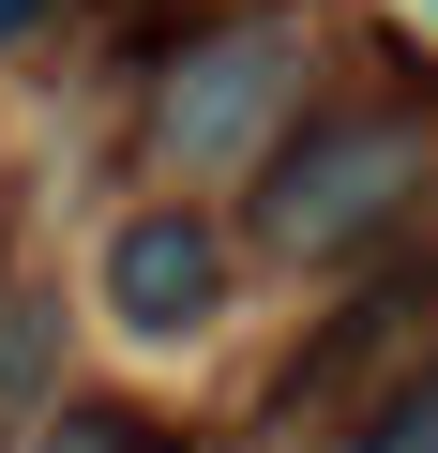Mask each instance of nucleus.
I'll use <instances>...</instances> for the list:
<instances>
[{
    "label": "nucleus",
    "instance_id": "f257e3e1",
    "mask_svg": "<svg viewBox=\"0 0 438 453\" xmlns=\"http://www.w3.org/2000/svg\"><path fill=\"white\" fill-rule=\"evenodd\" d=\"M303 106V16H211L166 76H151V151L166 166H242L273 151Z\"/></svg>",
    "mask_w": 438,
    "mask_h": 453
},
{
    "label": "nucleus",
    "instance_id": "f03ea898",
    "mask_svg": "<svg viewBox=\"0 0 438 453\" xmlns=\"http://www.w3.org/2000/svg\"><path fill=\"white\" fill-rule=\"evenodd\" d=\"M423 121L408 106H378V121H318L303 151H273L257 166V242L273 257H348V242H378V226L408 211V181H423Z\"/></svg>",
    "mask_w": 438,
    "mask_h": 453
},
{
    "label": "nucleus",
    "instance_id": "7ed1b4c3",
    "mask_svg": "<svg viewBox=\"0 0 438 453\" xmlns=\"http://www.w3.org/2000/svg\"><path fill=\"white\" fill-rule=\"evenodd\" d=\"M211 303H227V242H211L196 211L106 226V318L121 333H211Z\"/></svg>",
    "mask_w": 438,
    "mask_h": 453
},
{
    "label": "nucleus",
    "instance_id": "20e7f679",
    "mask_svg": "<svg viewBox=\"0 0 438 453\" xmlns=\"http://www.w3.org/2000/svg\"><path fill=\"white\" fill-rule=\"evenodd\" d=\"M363 438H378V453H438V378H423V393H393Z\"/></svg>",
    "mask_w": 438,
    "mask_h": 453
},
{
    "label": "nucleus",
    "instance_id": "39448f33",
    "mask_svg": "<svg viewBox=\"0 0 438 453\" xmlns=\"http://www.w3.org/2000/svg\"><path fill=\"white\" fill-rule=\"evenodd\" d=\"M16 31H46V0H0V46H16Z\"/></svg>",
    "mask_w": 438,
    "mask_h": 453
},
{
    "label": "nucleus",
    "instance_id": "423d86ee",
    "mask_svg": "<svg viewBox=\"0 0 438 453\" xmlns=\"http://www.w3.org/2000/svg\"><path fill=\"white\" fill-rule=\"evenodd\" d=\"M0 303H16V242H0Z\"/></svg>",
    "mask_w": 438,
    "mask_h": 453
}]
</instances>
